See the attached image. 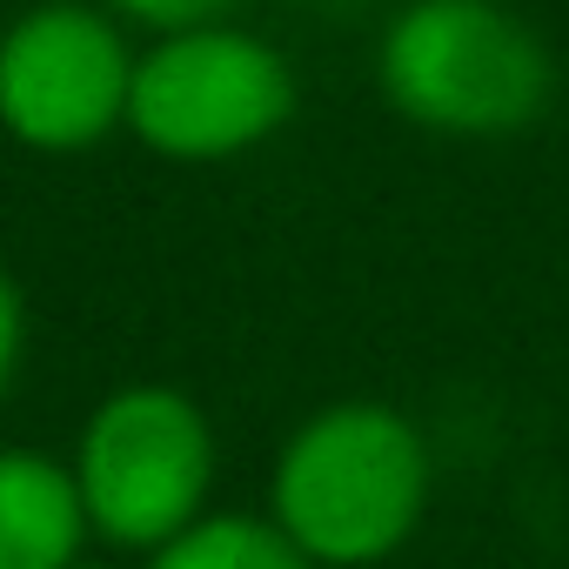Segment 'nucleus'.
<instances>
[{
  "label": "nucleus",
  "mask_w": 569,
  "mask_h": 569,
  "mask_svg": "<svg viewBox=\"0 0 569 569\" xmlns=\"http://www.w3.org/2000/svg\"><path fill=\"white\" fill-rule=\"evenodd\" d=\"M108 8L141 28H161V34H188V28H221L234 0H108Z\"/></svg>",
  "instance_id": "nucleus-8"
},
{
  "label": "nucleus",
  "mask_w": 569,
  "mask_h": 569,
  "mask_svg": "<svg viewBox=\"0 0 569 569\" xmlns=\"http://www.w3.org/2000/svg\"><path fill=\"white\" fill-rule=\"evenodd\" d=\"M14 362H21V296H14L8 268H0V396L14 382Z\"/></svg>",
  "instance_id": "nucleus-9"
},
{
  "label": "nucleus",
  "mask_w": 569,
  "mask_h": 569,
  "mask_svg": "<svg viewBox=\"0 0 569 569\" xmlns=\"http://www.w3.org/2000/svg\"><path fill=\"white\" fill-rule=\"evenodd\" d=\"M429 496L422 436L382 402L322 409L274 462V516L309 562L389 556Z\"/></svg>",
  "instance_id": "nucleus-1"
},
{
  "label": "nucleus",
  "mask_w": 569,
  "mask_h": 569,
  "mask_svg": "<svg viewBox=\"0 0 569 569\" xmlns=\"http://www.w3.org/2000/svg\"><path fill=\"white\" fill-rule=\"evenodd\" d=\"M214 476L208 422L174 389H121L94 409L81 436V509L101 536L128 549H168L181 529H194V509Z\"/></svg>",
  "instance_id": "nucleus-4"
},
{
  "label": "nucleus",
  "mask_w": 569,
  "mask_h": 569,
  "mask_svg": "<svg viewBox=\"0 0 569 569\" xmlns=\"http://www.w3.org/2000/svg\"><path fill=\"white\" fill-rule=\"evenodd\" d=\"M296 108V74L268 41L241 28L161 34L134 61L128 128L168 161H228L268 141Z\"/></svg>",
  "instance_id": "nucleus-3"
},
{
  "label": "nucleus",
  "mask_w": 569,
  "mask_h": 569,
  "mask_svg": "<svg viewBox=\"0 0 569 569\" xmlns=\"http://www.w3.org/2000/svg\"><path fill=\"white\" fill-rule=\"evenodd\" d=\"M81 482L28 449H0V569H74Z\"/></svg>",
  "instance_id": "nucleus-6"
},
{
  "label": "nucleus",
  "mask_w": 569,
  "mask_h": 569,
  "mask_svg": "<svg viewBox=\"0 0 569 569\" xmlns=\"http://www.w3.org/2000/svg\"><path fill=\"white\" fill-rule=\"evenodd\" d=\"M74 569H101V562H74Z\"/></svg>",
  "instance_id": "nucleus-10"
},
{
  "label": "nucleus",
  "mask_w": 569,
  "mask_h": 569,
  "mask_svg": "<svg viewBox=\"0 0 569 569\" xmlns=\"http://www.w3.org/2000/svg\"><path fill=\"white\" fill-rule=\"evenodd\" d=\"M154 569H316L281 522H248V516H214L181 529L168 549H154Z\"/></svg>",
  "instance_id": "nucleus-7"
},
{
  "label": "nucleus",
  "mask_w": 569,
  "mask_h": 569,
  "mask_svg": "<svg viewBox=\"0 0 569 569\" xmlns=\"http://www.w3.org/2000/svg\"><path fill=\"white\" fill-rule=\"evenodd\" d=\"M396 114L442 134H509L549 101V48L496 0H416L376 54Z\"/></svg>",
  "instance_id": "nucleus-2"
},
{
  "label": "nucleus",
  "mask_w": 569,
  "mask_h": 569,
  "mask_svg": "<svg viewBox=\"0 0 569 569\" xmlns=\"http://www.w3.org/2000/svg\"><path fill=\"white\" fill-rule=\"evenodd\" d=\"M134 54L81 0H41L0 34V128L41 154H81L128 121Z\"/></svg>",
  "instance_id": "nucleus-5"
}]
</instances>
